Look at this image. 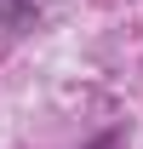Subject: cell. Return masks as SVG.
<instances>
[{
  "label": "cell",
  "mask_w": 143,
  "mask_h": 149,
  "mask_svg": "<svg viewBox=\"0 0 143 149\" xmlns=\"http://www.w3.org/2000/svg\"><path fill=\"white\" fill-rule=\"evenodd\" d=\"M40 23V6L35 0H0V35H23Z\"/></svg>",
  "instance_id": "cell-1"
},
{
  "label": "cell",
  "mask_w": 143,
  "mask_h": 149,
  "mask_svg": "<svg viewBox=\"0 0 143 149\" xmlns=\"http://www.w3.org/2000/svg\"><path fill=\"white\" fill-rule=\"evenodd\" d=\"M86 149H126V126H109V132H97Z\"/></svg>",
  "instance_id": "cell-2"
}]
</instances>
